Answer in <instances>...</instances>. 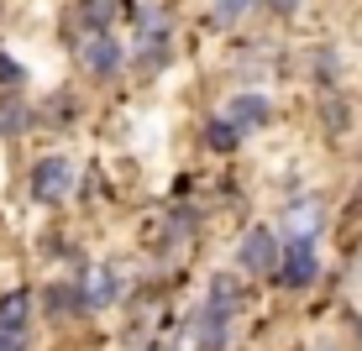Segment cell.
Wrapping results in <instances>:
<instances>
[{"label":"cell","instance_id":"1","mask_svg":"<svg viewBox=\"0 0 362 351\" xmlns=\"http://www.w3.org/2000/svg\"><path fill=\"white\" fill-rule=\"evenodd\" d=\"M273 273L284 278V288H310L320 273V257H315V242H305V236H294L289 252H279V262H273Z\"/></svg>","mask_w":362,"mask_h":351},{"label":"cell","instance_id":"2","mask_svg":"<svg viewBox=\"0 0 362 351\" xmlns=\"http://www.w3.org/2000/svg\"><path fill=\"white\" fill-rule=\"evenodd\" d=\"M74 189V162L69 157H42L32 168V194L42 199V205H58V199H69Z\"/></svg>","mask_w":362,"mask_h":351},{"label":"cell","instance_id":"3","mask_svg":"<svg viewBox=\"0 0 362 351\" xmlns=\"http://www.w3.org/2000/svg\"><path fill=\"white\" fill-rule=\"evenodd\" d=\"M116 299H121V273L110 268V262H95V268L84 273V283H79V304L105 309V304H116Z\"/></svg>","mask_w":362,"mask_h":351},{"label":"cell","instance_id":"4","mask_svg":"<svg viewBox=\"0 0 362 351\" xmlns=\"http://www.w3.org/2000/svg\"><path fill=\"white\" fill-rule=\"evenodd\" d=\"M273 262H279V236H273L268 225L247 231L242 236V268L247 273H273Z\"/></svg>","mask_w":362,"mask_h":351},{"label":"cell","instance_id":"5","mask_svg":"<svg viewBox=\"0 0 362 351\" xmlns=\"http://www.w3.org/2000/svg\"><path fill=\"white\" fill-rule=\"evenodd\" d=\"M79 58H84V69H90V73H116L121 69V47H116V37H110L105 27H95L90 37H84Z\"/></svg>","mask_w":362,"mask_h":351},{"label":"cell","instance_id":"6","mask_svg":"<svg viewBox=\"0 0 362 351\" xmlns=\"http://www.w3.org/2000/svg\"><path fill=\"white\" fill-rule=\"evenodd\" d=\"M226 121H231L236 131H257V126L268 121V100H263V95H236Z\"/></svg>","mask_w":362,"mask_h":351},{"label":"cell","instance_id":"7","mask_svg":"<svg viewBox=\"0 0 362 351\" xmlns=\"http://www.w3.org/2000/svg\"><path fill=\"white\" fill-rule=\"evenodd\" d=\"M226 320H231L226 309H210V304H205V315H199V331H194V335H199V351H226V335H231Z\"/></svg>","mask_w":362,"mask_h":351},{"label":"cell","instance_id":"8","mask_svg":"<svg viewBox=\"0 0 362 351\" xmlns=\"http://www.w3.org/2000/svg\"><path fill=\"white\" fill-rule=\"evenodd\" d=\"M289 231L305 236V242H315V231H320V205H315V199H299V205H289Z\"/></svg>","mask_w":362,"mask_h":351},{"label":"cell","instance_id":"9","mask_svg":"<svg viewBox=\"0 0 362 351\" xmlns=\"http://www.w3.org/2000/svg\"><path fill=\"white\" fill-rule=\"evenodd\" d=\"M32 320V299L27 294H6L0 299V331H21Z\"/></svg>","mask_w":362,"mask_h":351},{"label":"cell","instance_id":"10","mask_svg":"<svg viewBox=\"0 0 362 351\" xmlns=\"http://www.w3.org/2000/svg\"><path fill=\"white\" fill-rule=\"evenodd\" d=\"M236 304H242V288H236V278L216 273V278H210V309H226V315H236Z\"/></svg>","mask_w":362,"mask_h":351},{"label":"cell","instance_id":"11","mask_svg":"<svg viewBox=\"0 0 362 351\" xmlns=\"http://www.w3.org/2000/svg\"><path fill=\"white\" fill-rule=\"evenodd\" d=\"M21 126H27V105H21L16 95L0 100V136H16Z\"/></svg>","mask_w":362,"mask_h":351},{"label":"cell","instance_id":"12","mask_svg":"<svg viewBox=\"0 0 362 351\" xmlns=\"http://www.w3.org/2000/svg\"><path fill=\"white\" fill-rule=\"evenodd\" d=\"M247 6H252V0H216V6H210V27H236V21L247 16Z\"/></svg>","mask_w":362,"mask_h":351},{"label":"cell","instance_id":"13","mask_svg":"<svg viewBox=\"0 0 362 351\" xmlns=\"http://www.w3.org/2000/svg\"><path fill=\"white\" fill-rule=\"evenodd\" d=\"M205 142L216 147V153H231V147L242 142V131H236L231 121H210V126H205Z\"/></svg>","mask_w":362,"mask_h":351},{"label":"cell","instance_id":"14","mask_svg":"<svg viewBox=\"0 0 362 351\" xmlns=\"http://www.w3.org/2000/svg\"><path fill=\"white\" fill-rule=\"evenodd\" d=\"M47 309H53V315H74V309H84V304H79V294H74V288L53 283V288H47Z\"/></svg>","mask_w":362,"mask_h":351},{"label":"cell","instance_id":"15","mask_svg":"<svg viewBox=\"0 0 362 351\" xmlns=\"http://www.w3.org/2000/svg\"><path fill=\"white\" fill-rule=\"evenodd\" d=\"M116 11H121V0H84V16H90L95 27H110Z\"/></svg>","mask_w":362,"mask_h":351},{"label":"cell","instance_id":"16","mask_svg":"<svg viewBox=\"0 0 362 351\" xmlns=\"http://www.w3.org/2000/svg\"><path fill=\"white\" fill-rule=\"evenodd\" d=\"M326 126H336V131L346 126V105H336V100H326Z\"/></svg>","mask_w":362,"mask_h":351},{"label":"cell","instance_id":"17","mask_svg":"<svg viewBox=\"0 0 362 351\" xmlns=\"http://www.w3.org/2000/svg\"><path fill=\"white\" fill-rule=\"evenodd\" d=\"M0 351H27V341H21V331H0Z\"/></svg>","mask_w":362,"mask_h":351},{"label":"cell","instance_id":"18","mask_svg":"<svg viewBox=\"0 0 362 351\" xmlns=\"http://www.w3.org/2000/svg\"><path fill=\"white\" fill-rule=\"evenodd\" d=\"M16 79H21V69H16V64H11V58H6V53H0V84H16Z\"/></svg>","mask_w":362,"mask_h":351},{"label":"cell","instance_id":"19","mask_svg":"<svg viewBox=\"0 0 362 351\" xmlns=\"http://www.w3.org/2000/svg\"><path fill=\"white\" fill-rule=\"evenodd\" d=\"M273 11H294V0H273Z\"/></svg>","mask_w":362,"mask_h":351}]
</instances>
